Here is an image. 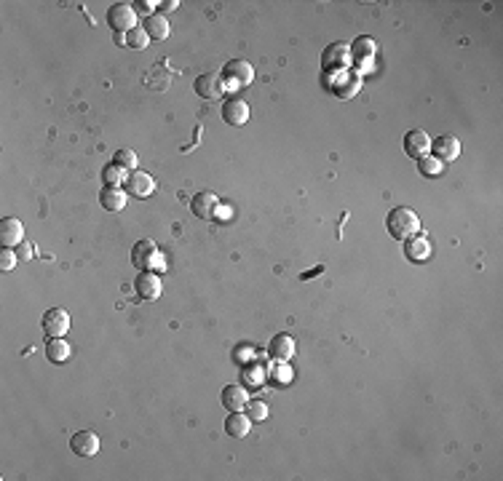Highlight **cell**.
<instances>
[{
	"label": "cell",
	"mask_w": 503,
	"mask_h": 481,
	"mask_svg": "<svg viewBox=\"0 0 503 481\" xmlns=\"http://www.w3.org/2000/svg\"><path fill=\"white\" fill-rule=\"evenodd\" d=\"M386 225H389V233L396 240H407L410 236H415L418 230H420V219H418V214L413 209L399 206V209H393L389 214Z\"/></svg>",
	"instance_id": "6da1fadb"
},
{
	"label": "cell",
	"mask_w": 503,
	"mask_h": 481,
	"mask_svg": "<svg viewBox=\"0 0 503 481\" xmlns=\"http://www.w3.org/2000/svg\"><path fill=\"white\" fill-rule=\"evenodd\" d=\"M131 262H134V267H139V270H164L166 267L164 254L155 246V240L150 238L134 243V249H131Z\"/></svg>",
	"instance_id": "7a4b0ae2"
},
{
	"label": "cell",
	"mask_w": 503,
	"mask_h": 481,
	"mask_svg": "<svg viewBox=\"0 0 503 481\" xmlns=\"http://www.w3.org/2000/svg\"><path fill=\"white\" fill-rule=\"evenodd\" d=\"M348 64H351V46L345 43H332L321 54V67L327 75H338L343 70H348Z\"/></svg>",
	"instance_id": "3957f363"
},
{
	"label": "cell",
	"mask_w": 503,
	"mask_h": 481,
	"mask_svg": "<svg viewBox=\"0 0 503 481\" xmlns=\"http://www.w3.org/2000/svg\"><path fill=\"white\" fill-rule=\"evenodd\" d=\"M252 78H254V67L249 62H244V59H230V62L223 67V80H225V86L230 89H244V86H249Z\"/></svg>",
	"instance_id": "277c9868"
},
{
	"label": "cell",
	"mask_w": 503,
	"mask_h": 481,
	"mask_svg": "<svg viewBox=\"0 0 503 481\" xmlns=\"http://www.w3.org/2000/svg\"><path fill=\"white\" fill-rule=\"evenodd\" d=\"M107 25L113 27L115 32L121 35V32H131L134 27H137V11L129 6V3H115L107 8Z\"/></svg>",
	"instance_id": "5b68a950"
},
{
	"label": "cell",
	"mask_w": 503,
	"mask_h": 481,
	"mask_svg": "<svg viewBox=\"0 0 503 481\" xmlns=\"http://www.w3.org/2000/svg\"><path fill=\"white\" fill-rule=\"evenodd\" d=\"M70 329V313L64 310V308H51L46 310V316H43V334L54 340V337H64Z\"/></svg>",
	"instance_id": "8992f818"
},
{
	"label": "cell",
	"mask_w": 503,
	"mask_h": 481,
	"mask_svg": "<svg viewBox=\"0 0 503 481\" xmlns=\"http://www.w3.org/2000/svg\"><path fill=\"white\" fill-rule=\"evenodd\" d=\"M153 190H155V179L148 174V171H131L129 177H126V195H131V198H150Z\"/></svg>",
	"instance_id": "52a82bcc"
},
{
	"label": "cell",
	"mask_w": 503,
	"mask_h": 481,
	"mask_svg": "<svg viewBox=\"0 0 503 481\" xmlns=\"http://www.w3.org/2000/svg\"><path fill=\"white\" fill-rule=\"evenodd\" d=\"M196 94L201 97V99H220L223 94H225V80L223 75H217V73H203V75L196 78Z\"/></svg>",
	"instance_id": "ba28073f"
},
{
	"label": "cell",
	"mask_w": 503,
	"mask_h": 481,
	"mask_svg": "<svg viewBox=\"0 0 503 481\" xmlns=\"http://www.w3.org/2000/svg\"><path fill=\"white\" fill-rule=\"evenodd\" d=\"M25 240V225L16 217H3L0 219V246L3 249H16Z\"/></svg>",
	"instance_id": "9c48e42d"
},
{
	"label": "cell",
	"mask_w": 503,
	"mask_h": 481,
	"mask_svg": "<svg viewBox=\"0 0 503 481\" xmlns=\"http://www.w3.org/2000/svg\"><path fill=\"white\" fill-rule=\"evenodd\" d=\"M402 145H404V152H407L410 158H415V161L426 158L428 150H431V140H428V134L423 131V128H413V131H407Z\"/></svg>",
	"instance_id": "30bf717a"
},
{
	"label": "cell",
	"mask_w": 503,
	"mask_h": 481,
	"mask_svg": "<svg viewBox=\"0 0 503 481\" xmlns=\"http://www.w3.org/2000/svg\"><path fill=\"white\" fill-rule=\"evenodd\" d=\"M431 150H434V158L442 161V164H450L461 155V142L453 134H442L437 140L431 142Z\"/></svg>",
	"instance_id": "8fae6325"
},
{
	"label": "cell",
	"mask_w": 503,
	"mask_h": 481,
	"mask_svg": "<svg viewBox=\"0 0 503 481\" xmlns=\"http://www.w3.org/2000/svg\"><path fill=\"white\" fill-rule=\"evenodd\" d=\"M100 446H102L100 436H97V433H91V431H81L70 439V449L81 457H94L97 452H100Z\"/></svg>",
	"instance_id": "7c38bea8"
},
{
	"label": "cell",
	"mask_w": 503,
	"mask_h": 481,
	"mask_svg": "<svg viewBox=\"0 0 503 481\" xmlns=\"http://www.w3.org/2000/svg\"><path fill=\"white\" fill-rule=\"evenodd\" d=\"M134 286H137V294L142 300H158L161 297V279L153 270H139Z\"/></svg>",
	"instance_id": "4fadbf2b"
},
{
	"label": "cell",
	"mask_w": 503,
	"mask_h": 481,
	"mask_svg": "<svg viewBox=\"0 0 503 481\" xmlns=\"http://www.w3.org/2000/svg\"><path fill=\"white\" fill-rule=\"evenodd\" d=\"M375 40L372 38H356L351 46V59L359 67H365V70H369L372 67V62H375Z\"/></svg>",
	"instance_id": "5bb4252c"
},
{
	"label": "cell",
	"mask_w": 503,
	"mask_h": 481,
	"mask_svg": "<svg viewBox=\"0 0 503 481\" xmlns=\"http://www.w3.org/2000/svg\"><path fill=\"white\" fill-rule=\"evenodd\" d=\"M249 104L239 97H233V99L225 102V107H223V118H225V123L230 126H244L247 121H249Z\"/></svg>",
	"instance_id": "9a60e30c"
},
{
	"label": "cell",
	"mask_w": 503,
	"mask_h": 481,
	"mask_svg": "<svg viewBox=\"0 0 503 481\" xmlns=\"http://www.w3.org/2000/svg\"><path fill=\"white\" fill-rule=\"evenodd\" d=\"M359 86H362L359 75H356V73H348V70H343V73H338L335 80H332V94L340 97V99H348V97H353V94L359 91Z\"/></svg>",
	"instance_id": "2e32d148"
},
{
	"label": "cell",
	"mask_w": 503,
	"mask_h": 481,
	"mask_svg": "<svg viewBox=\"0 0 503 481\" xmlns=\"http://www.w3.org/2000/svg\"><path fill=\"white\" fill-rule=\"evenodd\" d=\"M404 254H407V260L410 262H426L428 257H431V243H428L426 236H410V238L404 240Z\"/></svg>",
	"instance_id": "e0dca14e"
},
{
	"label": "cell",
	"mask_w": 503,
	"mask_h": 481,
	"mask_svg": "<svg viewBox=\"0 0 503 481\" xmlns=\"http://www.w3.org/2000/svg\"><path fill=\"white\" fill-rule=\"evenodd\" d=\"M268 355H271L273 361L287 364L292 355H295V340H292L290 334H273V340L268 345Z\"/></svg>",
	"instance_id": "ac0fdd59"
},
{
	"label": "cell",
	"mask_w": 503,
	"mask_h": 481,
	"mask_svg": "<svg viewBox=\"0 0 503 481\" xmlns=\"http://www.w3.org/2000/svg\"><path fill=\"white\" fill-rule=\"evenodd\" d=\"M217 195L214 193H199V195H193V201H190V209H193V214L199 217V219H214L217 214Z\"/></svg>",
	"instance_id": "d6986e66"
},
{
	"label": "cell",
	"mask_w": 503,
	"mask_h": 481,
	"mask_svg": "<svg viewBox=\"0 0 503 481\" xmlns=\"http://www.w3.org/2000/svg\"><path fill=\"white\" fill-rule=\"evenodd\" d=\"M247 404H249V393L244 391L241 385H225L223 388V406L227 412H241Z\"/></svg>",
	"instance_id": "ffe728a7"
},
{
	"label": "cell",
	"mask_w": 503,
	"mask_h": 481,
	"mask_svg": "<svg viewBox=\"0 0 503 481\" xmlns=\"http://www.w3.org/2000/svg\"><path fill=\"white\" fill-rule=\"evenodd\" d=\"M252 428V418L244 415V412H230L225 420V433L233 436V439H244Z\"/></svg>",
	"instance_id": "44dd1931"
},
{
	"label": "cell",
	"mask_w": 503,
	"mask_h": 481,
	"mask_svg": "<svg viewBox=\"0 0 503 481\" xmlns=\"http://www.w3.org/2000/svg\"><path fill=\"white\" fill-rule=\"evenodd\" d=\"M145 32L150 35V40H166L169 38V22L164 13H153L145 19Z\"/></svg>",
	"instance_id": "7402d4cb"
},
{
	"label": "cell",
	"mask_w": 503,
	"mask_h": 481,
	"mask_svg": "<svg viewBox=\"0 0 503 481\" xmlns=\"http://www.w3.org/2000/svg\"><path fill=\"white\" fill-rule=\"evenodd\" d=\"M100 203L107 212H121L126 206V193L121 188H105L100 193Z\"/></svg>",
	"instance_id": "603a6c76"
},
{
	"label": "cell",
	"mask_w": 503,
	"mask_h": 481,
	"mask_svg": "<svg viewBox=\"0 0 503 481\" xmlns=\"http://www.w3.org/2000/svg\"><path fill=\"white\" fill-rule=\"evenodd\" d=\"M46 355H49L51 364H64V361L70 358V345H67L62 337H54V340H49V345H46Z\"/></svg>",
	"instance_id": "cb8c5ba5"
},
{
	"label": "cell",
	"mask_w": 503,
	"mask_h": 481,
	"mask_svg": "<svg viewBox=\"0 0 503 481\" xmlns=\"http://www.w3.org/2000/svg\"><path fill=\"white\" fill-rule=\"evenodd\" d=\"M126 177H129V171L126 169H121V166H105L102 169V179H105V185L107 188H118V185H126Z\"/></svg>",
	"instance_id": "d4e9b609"
},
{
	"label": "cell",
	"mask_w": 503,
	"mask_h": 481,
	"mask_svg": "<svg viewBox=\"0 0 503 481\" xmlns=\"http://www.w3.org/2000/svg\"><path fill=\"white\" fill-rule=\"evenodd\" d=\"M418 169H420V174H423V177H442L444 164L437 161L434 155H426V158H420V161H418Z\"/></svg>",
	"instance_id": "484cf974"
},
{
	"label": "cell",
	"mask_w": 503,
	"mask_h": 481,
	"mask_svg": "<svg viewBox=\"0 0 503 481\" xmlns=\"http://www.w3.org/2000/svg\"><path fill=\"white\" fill-rule=\"evenodd\" d=\"M148 43H150V35L145 32V27H134L129 35H126V46L134 51H142L148 49Z\"/></svg>",
	"instance_id": "4316f807"
},
{
	"label": "cell",
	"mask_w": 503,
	"mask_h": 481,
	"mask_svg": "<svg viewBox=\"0 0 503 481\" xmlns=\"http://www.w3.org/2000/svg\"><path fill=\"white\" fill-rule=\"evenodd\" d=\"M113 164L126 169V171H137V155H134V150H129V147H121V150L113 155Z\"/></svg>",
	"instance_id": "83f0119b"
},
{
	"label": "cell",
	"mask_w": 503,
	"mask_h": 481,
	"mask_svg": "<svg viewBox=\"0 0 503 481\" xmlns=\"http://www.w3.org/2000/svg\"><path fill=\"white\" fill-rule=\"evenodd\" d=\"M249 418L252 422H263L265 418H268V404L265 401H249Z\"/></svg>",
	"instance_id": "f1b7e54d"
},
{
	"label": "cell",
	"mask_w": 503,
	"mask_h": 481,
	"mask_svg": "<svg viewBox=\"0 0 503 481\" xmlns=\"http://www.w3.org/2000/svg\"><path fill=\"white\" fill-rule=\"evenodd\" d=\"M19 257H16V249H0V270H11L16 267Z\"/></svg>",
	"instance_id": "f546056e"
},
{
	"label": "cell",
	"mask_w": 503,
	"mask_h": 481,
	"mask_svg": "<svg viewBox=\"0 0 503 481\" xmlns=\"http://www.w3.org/2000/svg\"><path fill=\"white\" fill-rule=\"evenodd\" d=\"M16 257H19V262H30V260L35 257V246H32L30 240H22V243L16 246Z\"/></svg>",
	"instance_id": "4dcf8cb0"
},
{
	"label": "cell",
	"mask_w": 503,
	"mask_h": 481,
	"mask_svg": "<svg viewBox=\"0 0 503 481\" xmlns=\"http://www.w3.org/2000/svg\"><path fill=\"white\" fill-rule=\"evenodd\" d=\"M257 369H260V367H254V372H249V369H247V372H244V380L254 382V385H257V382H263V372H257Z\"/></svg>",
	"instance_id": "1f68e13d"
},
{
	"label": "cell",
	"mask_w": 503,
	"mask_h": 481,
	"mask_svg": "<svg viewBox=\"0 0 503 481\" xmlns=\"http://www.w3.org/2000/svg\"><path fill=\"white\" fill-rule=\"evenodd\" d=\"M134 6H137V11H142V13H148V16H153V8H155V6H161V3H148V0H139V3H134Z\"/></svg>",
	"instance_id": "d6a6232c"
},
{
	"label": "cell",
	"mask_w": 503,
	"mask_h": 481,
	"mask_svg": "<svg viewBox=\"0 0 503 481\" xmlns=\"http://www.w3.org/2000/svg\"><path fill=\"white\" fill-rule=\"evenodd\" d=\"M177 6H179V3H177V0H166V3H161V6H158V8H161V11H174Z\"/></svg>",
	"instance_id": "836d02e7"
}]
</instances>
